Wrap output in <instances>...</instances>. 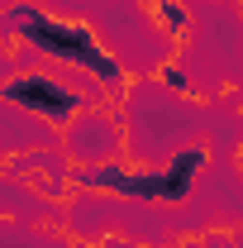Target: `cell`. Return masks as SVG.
<instances>
[{"mask_svg": "<svg viewBox=\"0 0 243 248\" xmlns=\"http://www.w3.org/2000/svg\"><path fill=\"white\" fill-rule=\"evenodd\" d=\"M24 38H29L33 48H43V53H53V58H67V62H81V67H91L100 81H115L120 77V67L115 58H105V48L95 43L86 29H72V24H58V19H48V15H24Z\"/></svg>", "mask_w": 243, "mask_h": 248, "instance_id": "1", "label": "cell"}, {"mask_svg": "<svg viewBox=\"0 0 243 248\" xmlns=\"http://www.w3.org/2000/svg\"><path fill=\"white\" fill-rule=\"evenodd\" d=\"M200 162L205 157L196 153V148H186L167 172H120V167H105V172H86V182L91 186H115V191L138 196V201H186L191 177H196Z\"/></svg>", "mask_w": 243, "mask_h": 248, "instance_id": "2", "label": "cell"}, {"mask_svg": "<svg viewBox=\"0 0 243 248\" xmlns=\"http://www.w3.org/2000/svg\"><path fill=\"white\" fill-rule=\"evenodd\" d=\"M5 95L19 100V105H29V110H38V115H53V120H67L76 110V95L53 86V81H43V77H24V81L5 86Z\"/></svg>", "mask_w": 243, "mask_h": 248, "instance_id": "3", "label": "cell"}]
</instances>
